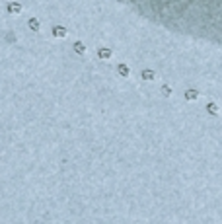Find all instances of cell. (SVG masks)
<instances>
[{
	"mask_svg": "<svg viewBox=\"0 0 222 224\" xmlns=\"http://www.w3.org/2000/svg\"><path fill=\"white\" fill-rule=\"evenodd\" d=\"M8 12L10 14H20V12H22V4H18V2H10L8 4Z\"/></svg>",
	"mask_w": 222,
	"mask_h": 224,
	"instance_id": "obj_2",
	"label": "cell"
},
{
	"mask_svg": "<svg viewBox=\"0 0 222 224\" xmlns=\"http://www.w3.org/2000/svg\"><path fill=\"white\" fill-rule=\"evenodd\" d=\"M144 20L173 33L222 45V0H121Z\"/></svg>",
	"mask_w": 222,
	"mask_h": 224,
	"instance_id": "obj_1",
	"label": "cell"
},
{
	"mask_svg": "<svg viewBox=\"0 0 222 224\" xmlns=\"http://www.w3.org/2000/svg\"><path fill=\"white\" fill-rule=\"evenodd\" d=\"M29 28H31L33 31H37V29H39V22H37V20H29Z\"/></svg>",
	"mask_w": 222,
	"mask_h": 224,
	"instance_id": "obj_3",
	"label": "cell"
}]
</instances>
